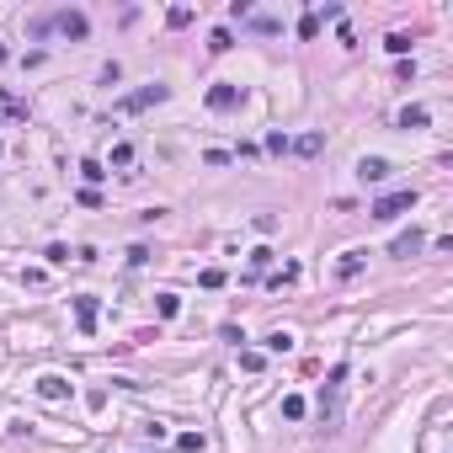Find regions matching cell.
I'll return each mask as SVG.
<instances>
[{"mask_svg":"<svg viewBox=\"0 0 453 453\" xmlns=\"http://www.w3.org/2000/svg\"><path fill=\"white\" fill-rule=\"evenodd\" d=\"M155 309H160V320H176V315H182V299H176V293H155Z\"/></svg>","mask_w":453,"mask_h":453,"instance_id":"cell-11","label":"cell"},{"mask_svg":"<svg viewBox=\"0 0 453 453\" xmlns=\"http://www.w3.org/2000/svg\"><path fill=\"white\" fill-rule=\"evenodd\" d=\"M363 256H368V251H347V256L336 262V272H341V277H357V272H363Z\"/></svg>","mask_w":453,"mask_h":453,"instance_id":"cell-10","label":"cell"},{"mask_svg":"<svg viewBox=\"0 0 453 453\" xmlns=\"http://www.w3.org/2000/svg\"><path fill=\"white\" fill-rule=\"evenodd\" d=\"M198 283H203V288H224V267H203Z\"/></svg>","mask_w":453,"mask_h":453,"instance_id":"cell-17","label":"cell"},{"mask_svg":"<svg viewBox=\"0 0 453 453\" xmlns=\"http://www.w3.org/2000/svg\"><path fill=\"white\" fill-rule=\"evenodd\" d=\"M384 48H390V54H411V38H405V32H390V38H384Z\"/></svg>","mask_w":453,"mask_h":453,"instance_id":"cell-18","label":"cell"},{"mask_svg":"<svg viewBox=\"0 0 453 453\" xmlns=\"http://www.w3.org/2000/svg\"><path fill=\"white\" fill-rule=\"evenodd\" d=\"M283 416H288V421H304V394H283Z\"/></svg>","mask_w":453,"mask_h":453,"instance_id":"cell-15","label":"cell"},{"mask_svg":"<svg viewBox=\"0 0 453 453\" xmlns=\"http://www.w3.org/2000/svg\"><path fill=\"white\" fill-rule=\"evenodd\" d=\"M427 118H432L427 107H405V112H400V128H427Z\"/></svg>","mask_w":453,"mask_h":453,"instance_id":"cell-13","label":"cell"},{"mask_svg":"<svg viewBox=\"0 0 453 453\" xmlns=\"http://www.w3.org/2000/svg\"><path fill=\"white\" fill-rule=\"evenodd\" d=\"M192 17H198L192 6H171V11H165V27H192Z\"/></svg>","mask_w":453,"mask_h":453,"instance_id":"cell-12","label":"cell"},{"mask_svg":"<svg viewBox=\"0 0 453 453\" xmlns=\"http://www.w3.org/2000/svg\"><path fill=\"white\" fill-rule=\"evenodd\" d=\"M112 165H134V145H112Z\"/></svg>","mask_w":453,"mask_h":453,"instance_id":"cell-23","label":"cell"},{"mask_svg":"<svg viewBox=\"0 0 453 453\" xmlns=\"http://www.w3.org/2000/svg\"><path fill=\"white\" fill-rule=\"evenodd\" d=\"M43 256H48V262H54V267H64V262H70V246H59V240H54V246L43 251Z\"/></svg>","mask_w":453,"mask_h":453,"instance_id":"cell-21","label":"cell"},{"mask_svg":"<svg viewBox=\"0 0 453 453\" xmlns=\"http://www.w3.org/2000/svg\"><path fill=\"white\" fill-rule=\"evenodd\" d=\"M262 363H267L262 352H240V368H246V373H256V368H262Z\"/></svg>","mask_w":453,"mask_h":453,"instance_id":"cell-24","label":"cell"},{"mask_svg":"<svg viewBox=\"0 0 453 453\" xmlns=\"http://www.w3.org/2000/svg\"><path fill=\"white\" fill-rule=\"evenodd\" d=\"M0 59H6V43H0Z\"/></svg>","mask_w":453,"mask_h":453,"instance_id":"cell-25","label":"cell"},{"mask_svg":"<svg viewBox=\"0 0 453 453\" xmlns=\"http://www.w3.org/2000/svg\"><path fill=\"white\" fill-rule=\"evenodd\" d=\"M165 96H171V85H139V91H128L123 102H118V112H145V107H155V102H165Z\"/></svg>","mask_w":453,"mask_h":453,"instance_id":"cell-2","label":"cell"},{"mask_svg":"<svg viewBox=\"0 0 453 453\" xmlns=\"http://www.w3.org/2000/svg\"><path fill=\"white\" fill-rule=\"evenodd\" d=\"M81 176H85V182H91V187H96V182H102V176H107V171H102V165H96V160H81Z\"/></svg>","mask_w":453,"mask_h":453,"instance_id":"cell-20","label":"cell"},{"mask_svg":"<svg viewBox=\"0 0 453 453\" xmlns=\"http://www.w3.org/2000/svg\"><path fill=\"white\" fill-rule=\"evenodd\" d=\"M54 27H59L64 38H85V32H91V21H85L81 11H59V17H54Z\"/></svg>","mask_w":453,"mask_h":453,"instance_id":"cell-6","label":"cell"},{"mask_svg":"<svg viewBox=\"0 0 453 453\" xmlns=\"http://www.w3.org/2000/svg\"><path fill=\"white\" fill-rule=\"evenodd\" d=\"M293 155H304V160H315L320 149H326V134H299V139H288Z\"/></svg>","mask_w":453,"mask_h":453,"instance_id":"cell-8","label":"cell"},{"mask_svg":"<svg viewBox=\"0 0 453 453\" xmlns=\"http://www.w3.org/2000/svg\"><path fill=\"white\" fill-rule=\"evenodd\" d=\"M32 390H38L43 400H70V394H75V384H70V379H59V373H43Z\"/></svg>","mask_w":453,"mask_h":453,"instance_id":"cell-4","label":"cell"},{"mask_svg":"<svg viewBox=\"0 0 453 453\" xmlns=\"http://www.w3.org/2000/svg\"><path fill=\"white\" fill-rule=\"evenodd\" d=\"M299 277V262H283V272H272V288H283V283H293Z\"/></svg>","mask_w":453,"mask_h":453,"instance_id":"cell-16","label":"cell"},{"mask_svg":"<svg viewBox=\"0 0 453 453\" xmlns=\"http://www.w3.org/2000/svg\"><path fill=\"white\" fill-rule=\"evenodd\" d=\"M416 251H421V229H405V235H394L390 256H416Z\"/></svg>","mask_w":453,"mask_h":453,"instance_id":"cell-9","label":"cell"},{"mask_svg":"<svg viewBox=\"0 0 453 453\" xmlns=\"http://www.w3.org/2000/svg\"><path fill=\"white\" fill-rule=\"evenodd\" d=\"M411 208H416V187H400V192H384L368 213L373 219H400V213H411Z\"/></svg>","mask_w":453,"mask_h":453,"instance_id":"cell-1","label":"cell"},{"mask_svg":"<svg viewBox=\"0 0 453 453\" xmlns=\"http://www.w3.org/2000/svg\"><path fill=\"white\" fill-rule=\"evenodd\" d=\"M96 315H102V304H96V293H75V320H81V330H85V336L96 330Z\"/></svg>","mask_w":453,"mask_h":453,"instance_id":"cell-5","label":"cell"},{"mask_svg":"<svg viewBox=\"0 0 453 453\" xmlns=\"http://www.w3.org/2000/svg\"><path fill=\"white\" fill-rule=\"evenodd\" d=\"M288 347H293L288 330H272V336H267V352H288Z\"/></svg>","mask_w":453,"mask_h":453,"instance_id":"cell-19","label":"cell"},{"mask_svg":"<svg viewBox=\"0 0 453 453\" xmlns=\"http://www.w3.org/2000/svg\"><path fill=\"white\" fill-rule=\"evenodd\" d=\"M208 107H213V112H229V107H240V85H235V81L208 85Z\"/></svg>","mask_w":453,"mask_h":453,"instance_id":"cell-3","label":"cell"},{"mask_svg":"<svg viewBox=\"0 0 453 453\" xmlns=\"http://www.w3.org/2000/svg\"><path fill=\"white\" fill-rule=\"evenodd\" d=\"M229 43H235V38H229V27H213V32H208V54H224Z\"/></svg>","mask_w":453,"mask_h":453,"instance_id":"cell-14","label":"cell"},{"mask_svg":"<svg viewBox=\"0 0 453 453\" xmlns=\"http://www.w3.org/2000/svg\"><path fill=\"white\" fill-rule=\"evenodd\" d=\"M357 176H363V182H384V176H390V160H384V155H363V160H357Z\"/></svg>","mask_w":453,"mask_h":453,"instance_id":"cell-7","label":"cell"},{"mask_svg":"<svg viewBox=\"0 0 453 453\" xmlns=\"http://www.w3.org/2000/svg\"><path fill=\"white\" fill-rule=\"evenodd\" d=\"M176 443H182V453H203V437H198V432H182Z\"/></svg>","mask_w":453,"mask_h":453,"instance_id":"cell-22","label":"cell"}]
</instances>
